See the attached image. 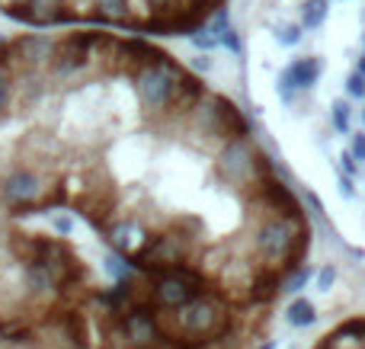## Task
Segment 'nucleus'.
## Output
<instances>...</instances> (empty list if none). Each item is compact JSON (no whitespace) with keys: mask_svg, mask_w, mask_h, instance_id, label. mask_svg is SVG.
Wrapping results in <instances>:
<instances>
[{"mask_svg":"<svg viewBox=\"0 0 365 349\" xmlns=\"http://www.w3.org/2000/svg\"><path fill=\"white\" fill-rule=\"evenodd\" d=\"M362 115H365V113H362Z\"/></svg>","mask_w":365,"mask_h":349,"instance_id":"obj_33","label":"nucleus"},{"mask_svg":"<svg viewBox=\"0 0 365 349\" xmlns=\"http://www.w3.org/2000/svg\"><path fill=\"white\" fill-rule=\"evenodd\" d=\"M334 128L340 135H349V106L346 103H334Z\"/></svg>","mask_w":365,"mask_h":349,"instance_id":"obj_17","label":"nucleus"},{"mask_svg":"<svg viewBox=\"0 0 365 349\" xmlns=\"http://www.w3.org/2000/svg\"><path fill=\"white\" fill-rule=\"evenodd\" d=\"M182 74H186V68H180L173 58H167L164 64H151V68L138 71V74L132 77L135 96H138V106L145 109L148 115L160 119V115H164V109L170 106L173 93H177Z\"/></svg>","mask_w":365,"mask_h":349,"instance_id":"obj_4","label":"nucleus"},{"mask_svg":"<svg viewBox=\"0 0 365 349\" xmlns=\"http://www.w3.org/2000/svg\"><path fill=\"white\" fill-rule=\"evenodd\" d=\"M0 6H4V0H0Z\"/></svg>","mask_w":365,"mask_h":349,"instance_id":"obj_31","label":"nucleus"},{"mask_svg":"<svg viewBox=\"0 0 365 349\" xmlns=\"http://www.w3.org/2000/svg\"><path fill=\"white\" fill-rule=\"evenodd\" d=\"M19 154H23L26 160H36V164H42V160H48L51 154H55V141L48 138V135L42 132H32L23 138V145H19Z\"/></svg>","mask_w":365,"mask_h":349,"instance_id":"obj_13","label":"nucleus"},{"mask_svg":"<svg viewBox=\"0 0 365 349\" xmlns=\"http://www.w3.org/2000/svg\"><path fill=\"white\" fill-rule=\"evenodd\" d=\"M145 4H148V10L158 13V16H173V13H180L177 0H145Z\"/></svg>","mask_w":365,"mask_h":349,"instance_id":"obj_18","label":"nucleus"},{"mask_svg":"<svg viewBox=\"0 0 365 349\" xmlns=\"http://www.w3.org/2000/svg\"><path fill=\"white\" fill-rule=\"evenodd\" d=\"M324 16H327V0H308V4H304L302 26L304 29H317V26L324 23Z\"/></svg>","mask_w":365,"mask_h":349,"instance_id":"obj_15","label":"nucleus"},{"mask_svg":"<svg viewBox=\"0 0 365 349\" xmlns=\"http://www.w3.org/2000/svg\"><path fill=\"white\" fill-rule=\"evenodd\" d=\"M0 241H4V237H0Z\"/></svg>","mask_w":365,"mask_h":349,"instance_id":"obj_32","label":"nucleus"},{"mask_svg":"<svg viewBox=\"0 0 365 349\" xmlns=\"http://www.w3.org/2000/svg\"><path fill=\"white\" fill-rule=\"evenodd\" d=\"M106 26H128L132 23V0H90Z\"/></svg>","mask_w":365,"mask_h":349,"instance_id":"obj_12","label":"nucleus"},{"mask_svg":"<svg viewBox=\"0 0 365 349\" xmlns=\"http://www.w3.org/2000/svg\"><path fill=\"white\" fill-rule=\"evenodd\" d=\"M167 51L158 48L154 42H148L145 36H128V38H119L113 51V61H109V74H125V77H135L138 71L151 68V64H164L167 61Z\"/></svg>","mask_w":365,"mask_h":349,"instance_id":"obj_7","label":"nucleus"},{"mask_svg":"<svg viewBox=\"0 0 365 349\" xmlns=\"http://www.w3.org/2000/svg\"><path fill=\"white\" fill-rule=\"evenodd\" d=\"M359 74L365 77V55H362V61H359Z\"/></svg>","mask_w":365,"mask_h":349,"instance_id":"obj_28","label":"nucleus"},{"mask_svg":"<svg viewBox=\"0 0 365 349\" xmlns=\"http://www.w3.org/2000/svg\"><path fill=\"white\" fill-rule=\"evenodd\" d=\"M51 224H55V231H58V234H71V231H74V222H71L68 215H58Z\"/></svg>","mask_w":365,"mask_h":349,"instance_id":"obj_23","label":"nucleus"},{"mask_svg":"<svg viewBox=\"0 0 365 349\" xmlns=\"http://www.w3.org/2000/svg\"><path fill=\"white\" fill-rule=\"evenodd\" d=\"M353 154L356 160H365V135H353Z\"/></svg>","mask_w":365,"mask_h":349,"instance_id":"obj_24","label":"nucleus"},{"mask_svg":"<svg viewBox=\"0 0 365 349\" xmlns=\"http://www.w3.org/2000/svg\"><path fill=\"white\" fill-rule=\"evenodd\" d=\"M276 38L282 45H295L298 38H302V26H282V29L276 32Z\"/></svg>","mask_w":365,"mask_h":349,"instance_id":"obj_20","label":"nucleus"},{"mask_svg":"<svg viewBox=\"0 0 365 349\" xmlns=\"http://www.w3.org/2000/svg\"><path fill=\"white\" fill-rule=\"evenodd\" d=\"M16 106V77L0 68V122H6Z\"/></svg>","mask_w":365,"mask_h":349,"instance_id":"obj_14","label":"nucleus"},{"mask_svg":"<svg viewBox=\"0 0 365 349\" xmlns=\"http://www.w3.org/2000/svg\"><path fill=\"white\" fill-rule=\"evenodd\" d=\"M186 128L202 145H218V147H225L227 141L250 138V122L244 119V113L218 93H205V100L186 119Z\"/></svg>","mask_w":365,"mask_h":349,"instance_id":"obj_1","label":"nucleus"},{"mask_svg":"<svg viewBox=\"0 0 365 349\" xmlns=\"http://www.w3.org/2000/svg\"><path fill=\"white\" fill-rule=\"evenodd\" d=\"M212 68V61H208V58H195V71H208Z\"/></svg>","mask_w":365,"mask_h":349,"instance_id":"obj_27","label":"nucleus"},{"mask_svg":"<svg viewBox=\"0 0 365 349\" xmlns=\"http://www.w3.org/2000/svg\"><path fill=\"white\" fill-rule=\"evenodd\" d=\"M103 32L100 29H81V32H64L58 38L55 58L48 68V80L58 87H71L74 80H81L83 74L96 68V42Z\"/></svg>","mask_w":365,"mask_h":349,"instance_id":"obj_3","label":"nucleus"},{"mask_svg":"<svg viewBox=\"0 0 365 349\" xmlns=\"http://www.w3.org/2000/svg\"><path fill=\"white\" fill-rule=\"evenodd\" d=\"M186 4H195V0H177V6H186Z\"/></svg>","mask_w":365,"mask_h":349,"instance_id":"obj_29","label":"nucleus"},{"mask_svg":"<svg viewBox=\"0 0 365 349\" xmlns=\"http://www.w3.org/2000/svg\"><path fill=\"white\" fill-rule=\"evenodd\" d=\"M205 93L208 90H205V83H202V77H195L186 71V74L180 77V87H177V93H173L170 106L164 109L160 119H164L167 125H186V119L192 115V109L205 100Z\"/></svg>","mask_w":365,"mask_h":349,"instance_id":"obj_9","label":"nucleus"},{"mask_svg":"<svg viewBox=\"0 0 365 349\" xmlns=\"http://www.w3.org/2000/svg\"><path fill=\"white\" fill-rule=\"evenodd\" d=\"M346 90H349V96H365V77L359 74V71H356V74H349Z\"/></svg>","mask_w":365,"mask_h":349,"instance_id":"obj_21","label":"nucleus"},{"mask_svg":"<svg viewBox=\"0 0 365 349\" xmlns=\"http://www.w3.org/2000/svg\"><path fill=\"white\" fill-rule=\"evenodd\" d=\"M215 173H218L221 183H227L231 189H237L244 196L259 179L272 177V164L250 138H237V141H227L225 147H218V154H215Z\"/></svg>","mask_w":365,"mask_h":349,"instance_id":"obj_2","label":"nucleus"},{"mask_svg":"<svg viewBox=\"0 0 365 349\" xmlns=\"http://www.w3.org/2000/svg\"><path fill=\"white\" fill-rule=\"evenodd\" d=\"M330 282H334V269L327 266V269H324V273H321V288H327Z\"/></svg>","mask_w":365,"mask_h":349,"instance_id":"obj_26","label":"nucleus"},{"mask_svg":"<svg viewBox=\"0 0 365 349\" xmlns=\"http://www.w3.org/2000/svg\"><path fill=\"white\" fill-rule=\"evenodd\" d=\"M4 13L26 26H71L87 19V10H74L71 0H26L19 6H4Z\"/></svg>","mask_w":365,"mask_h":349,"instance_id":"obj_5","label":"nucleus"},{"mask_svg":"<svg viewBox=\"0 0 365 349\" xmlns=\"http://www.w3.org/2000/svg\"><path fill=\"white\" fill-rule=\"evenodd\" d=\"M317 77H321V61H317V58H298V61H292L289 68L279 74V93L289 103L292 96H295V90L314 87Z\"/></svg>","mask_w":365,"mask_h":349,"instance_id":"obj_10","label":"nucleus"},{"mask_svg":"<svg viewBox=\"0 0 365 349\" xmlns=\"http://www.w3.org/2000/svg\"><path fill=\"white\" fill-rule=\"evenodd\" d=\"M289 321H292L295 327L311 324V321H314V308H311L308 301H295V305L289 308Z\"/></svg>","mask_w":365,"mask_h":349,"instance_id":"obj_16","label":"nucleus"},{"mask_svg":"<svg viewBox=\"0 0 365 349\" xmlns=\"http://www.w3.org/2000/svg\"><path fill=\"white\" fill-rule=\"evenodd\" d=\"M340 164H343V170H346V177H353V173H356V157H353V154H343Z\"/></svg>","mask_w":365,"mask_h":349,"instance_id":"obj_25","label":"nucleus"},{"mask_svg":"<svg viewBox=\"0 0 365 349\" xmlns=\"http://www.w3.org/2000/svg\"><path fill=\"white\" fill-rule=\"evenodd\" d=\"M45 179L38 177L32 167H16L10 170L4 179H0V199H4L10 209H36L45 196Z\"/></svg>","mask_w":365,"mask_h":349,"instance_id":"obj_8","label":"nucleus"},{"mask_svg":"<svg viewBox=\"0 0 365 349\" xmlns=\"http://www.w3.org/2000/svg\"><path fill=\"white\" fill-rule=\"evenodd\" d=\"M13 48V77L16 74H48L55 58L58 38L38 36V32H19L10 38Z\"/></svg>","mask_w":365,"mask_h":349,"instance_id":"obj_6","label":"nucleus"},{"mask_svg":"<svg viewBox=\"0 0 365 349\" xmlns=\"http://www.w3.org/2000/svg\"><path fill=\"white\" fill-rule=\"evenodd\" d=\"M259 349H272V343H263V346H259Z\"/></svg>","mask_w":365,"mask_h":349,"instance_id":"obj_30","label":"nucleus"},{"mask_svg":"<svg viewBox=\"0 0 365 349\" xmlns=\"http://www.w3.org/2000/svg\"><path fill=\"white\" fill-rule=\"evenodd\" d=\"M221 45H225L227 51H234V55H240V38H237V32H234V26L221 36Z\"/></svg>","mask_w":365,"mask_h":349,"instance_id":"obj_22","label":"nucleus"},{"mask_svg":"<svg viewBox=\"0 0 365 349\" xmlns=\"http://www.w3.org/2000/svg\"><path fill=\"white\" fill-rule=\"evenodd\" d=\"M314 349H365V318L343 321L336 330H330Z\"/></svg>","mask_w":365,"mask_h":349,"instance_id":"obj_11","label":"nucleus"},{"mask_svg":"<svg viewBox=\"0 0 365 349\" xmlns=\"http://www.w3.org/2000/svg\"><path fill=\"white\" fill-rule=\"evenodd\" d=\"M192 45H195V48H202V51H212V48H218V38H215L208 29H199L192 36Z\"/></svg>","mask_w":365,"mask_h":349,"instance_id":"obj_19","label":"nucleus"}]
</instances>
